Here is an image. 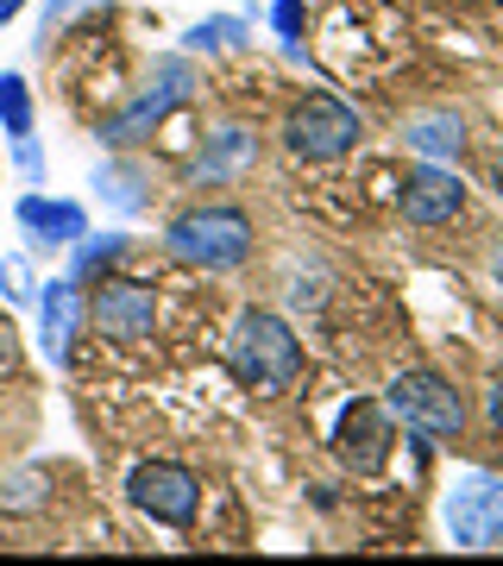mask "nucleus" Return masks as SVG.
<instances>
[{
  "mask_svg": "<svg viewBox=\"0 0 503 566\" xmlns=\"http://www.w3.org/2000/svg\"><path fill=\"white\" fill-rule=\"evenodd\" d=\"M227 365H233V378L245 390H264V397H277L302 378V340L296 327L271 315V308H245L233 315V334H227Z\"/></svg>",
  "mask_w": 503,
  "mask_h": 566,
  "instance_id": "obj_1",
  "label": "nucleus"
},
{
  "mask_svg": "<svg viewBox=\"0 0 503 566\" xmlns=\"http://www.w3.org/2000/svg\"><path fill=\"white\" fill-rule=\"evenodd\" d=\"M384 409H390V422H402L416 441H460V428H465V397L447 385L441 371H428V365L397 371L390 390H384Z\"/></svg>",
  "mask_w": 503,
  "mask_h": 566,
  "instance_id": "obj_2",
  "label": "nucleus"
},
{
  "mask_svg": "<svg viewBox=\"0 0 503 566\" xmlns=\"http://www.w3.org/2000/svg\"><path fill=\"white\" fill-rule=\"evenodd\" d=\"M164 245L177 252L182 264H201V271H233V264L252 259V221L240 208H189L170 221Z\"/></svg>",
  "mask_w": 503,
  "mask_h": 566,
  "instance_id": "obj_3",
  "label": "nucleus"
},
{
  "mask_svg": "<svg viewBox=\"0 0 503 566\" xmlns=\"http://www.w3.org/2000/svg\"><path fill=\"white\" fill-rule=\"evenodd\" d=\"M359 139H365L359 107H346L340 95H308V102H296L290 107V120H283V151L302 158V164L346 158Z\"/></svg>",
  "mask_w": 503,
  "mask_h": 566,
  "instance_id": "obj_4",
  "label": "nucleus"
},
{
  "mask_svg": "<svg viewBox=\"0 0 503 566\" xmlns=\"http://www.w3.org/2000/svg\"><path fill=\"white\" fill-rule=\"evenodd\" d=\"M441 523H447V542L465 547V554L497 547L503 542V479H491V472H460L441 497Z\"/></svg>",
  "mask_w": 503,
  "mask_h": 566,
  "instance_id": "obj_5",
  "label": "nucleus"
},
{
  "mask_svg": "<svg viewBox=\"0 0 503 566\" xmlns=\"http://www.w3.org/2000/svg\"><path fill=\"white\" fill-rule=\"evenodd\" d=\"M189 95H196V63H189V57H158V63H151V76H145L139 102L101 120V139H107V145L145 139V133H158L164 114H170V107H182Z\"/></svg>",
  "mask_w": 503,
  "mask_h": 566,
  "instance_id": "obj_6",
  "label": "nucleus"
},
{
  "mask_svg": "<svg viewBox=\"0 0 503 566\" xmlns=\"http://www.w3.org/2000/svg\"><path fill=\"white\" fill-rule=\"evenodd\" d=\"M126 497H133V510L151 516V523L189 528L196 523V510H201V479L189 472V465H177V460H145V465H133Z\"/></svg>",
  "mask_w": 503,
  "mask_h": 566,
  "instance_id": "obj_7",
  "label": "nucleus"
},
{
  "mask_svg": "<svg viewBox=\"0 0 503 566\" xmlns=\"http://www.w3.org/2000/svg\"><path fill=\"white\" fill-rule=\"evenodd\" d=\"M88 322L101 327V340L145 346L151 327H158V290L139 283V277H101L95 303H88Z\"/></svg>",
  "mask_w": 503,
  "mask_h": 566,
  "instance_id": "obj_8",
  "label": "nucleus"
},
{
  "mask_svg": "<svg viewBox=\"0 0 503 566\" xmlns=\"http://www.w3.org/2000/svg\"><path fill=\"white\" fill-rule=\"evenodd\" d=\"M460 208H465L460 170H447V164H416L409 170V182H402V221L409 227H441Z\"/></svg>",
  "mask_w": 503,
  "mask_h": 566,
  "instance_id": "obj_9",
  "label": "nucleus"
},
{
  "mask_svg": "<svg viewBox=\"0 0 503 566\" xmlns=\"http://www.w3.org/2000/svg\"><path fill=\"white\" fill-rule=\"evenodd\" d=\"M82 315H88V303H82L76 277L44 283V296H39V346H44V359L51 365H70V346H76V334H82Z\"/></svg>",
  "mask_w": 503,
  "mask_h": 566,
  "instance_id": "obj_10",
  "label": "nucleus"
},
{
  "mask_svg": "<svg viewBox=\"0 0 503 566\" xmlns=\"http://www.w3.org/2000/svg\"><path fill=\"white\" fill-rule=\"evenodd\" d=\"M334 441H340V460L353 472H378L390 460V409L384 403H353L334 428Z\"/></svg>",
  "mask_w": 503,
  "mask_h": 566,
  "instance_id": "obj_11",
  "label": "nucleus"
},
{
  "mask_svg": "<svg viewBox=\"0 0 503 566\" xmlns=\"http://www.w3.org/2000/svg\"><path fill=\"white\" fill-rule=\"evenodd\" d=\"M20 227L32 245H76L88 233V214L76 202H51V196H20Z\"/></svg>",
  "mask_w": 503,
  "mask_h": 566,
  "instance_id": "obj_12",
  "label": "nucleus"
},
{
  "mask_svg": "<svg viewBox=\"0 0 503 566\" xmlns=\"http://www.w3.org/2000/svg\"><path fill=\"white\" fill-rule=\"evenodd\" d=\"M402 145H409V151H422L428 164L460 158L465 120L453 114V107H422V114H409V120H402Z\"/></svg>",
  "mask_w": 503,
  "mask_h": 566,
  "instance_id": "obj_13",
  "label": "nucleus"
},
{
  "mask_svg": "<svg viewBox=\"0 0 503 566\" xmlns=\"http://www.w3.org/2000/svg\"><path fill=\"white\" fill-rule=\"evenodd\" d=\"M145 170L139 164H126V158H107L95 164V177H88V189L101 196V208H114V214H139L145 208Z\"/></svg>",
  "mask_w": 503,
  "mask_h": 566,
  "instance_id": "obj_14",
  "label": "nucleus"
},
{
  "mask_svg": "<svg viewBox=\"0 0 503 566\" xmlns=\"http://www.w3.org/2000/svg\"><path fill=\"white\" fill-rule=\"evenodd\" d=\"M252 158H259V139H252L245 126H221L214 139L201 145L196 170H201V177H233V170H245Z\"/></svg>",
  "mask_w": 503,
  "mask_h": 566,
  "instance_id": "obj_15",
  "label": "nucleus"
},
{
  "mask_svg": "<svg viewBox=\"0 0 503 566\" xmlns=\"http://www.w3.org/2000/svg\"><path fill=\"white\" fill-rule=\"evenodd\" d=\"M70 252H76V259H70V277H76V283H95V277H107V271L120 264L126 233H82Z\"/></svg>",
  "mask_w": 503,
  "mask_h": 566,
  "instance_id": "obj_16",
  "label": "nucleus"
},
{
  "mask_svg": "<svg viewBox=\"0 0 503 566\" xmlns=\"http://www.w3.org/2000/svg\"><path fill=\"white\" fill-rule=\"evenodd\" d=\"M245 39H252V25H245V20H233V13L196 20L189 32H182V44H189V51H201V57H214V51H240Z\"/></svg>",
  "mask_w": 503,
  "mask_h": 566,
  "instance_id": "obj_17",
  "label": "nucleus"
},
{
  "mask_svg": "<svg viewBox=\"0 0 503 566\" xmlns=\"http://www.w3.org/2000/svg\"><path fill=\"white\" fill-rule=\"evenodd\" d=\"M51 504V472H39V465H25V472H13V479H0V510H44Z\"/></svg>",
  "mask_w": 503,
  "mask_h": 566,
  "instance_id": "obj_18",
  "label": "nucleus"
},
{
  "mask_svg": "<svg viewBox=\"0 0 503 566\" xmlns=\"http://www.w3.org/2000/svg\"><path fill=\"white\" fill-rule=\"evenodd\" d=\"M0 126L13 133V139H25L32 133V88H25V76H0Z\"/></svg>",
  "mask_w": 503,
  "mask_h": 566,
  "instance_id": "obj_19",
  "label": "nucleus"
},
{
  "mask_svg": "<svg viewBox=\"0 0 503 566\" xmlns=\"http://www.w3.org/2000/svg\"><path fill=\"white\" fill-rule=\"evenodd\" d=\"M0 296H7V303H20V308L39 296V283H32V271H25L20 252H7V259H0Z\"/></svg>",
  "mask_w": 503,
  "mask_h": 566,
  "instance_id": "obj_20",
  "label": "nucleus"
},
{
  "mask_svg": "<svg viewBox=\"0 0 503 566\" xmlns=\"http://www.w3.org/2000/svg\"><path fill=\"white\" fill-rule=\"evenodd\" d=\"M271 25H277V39L296 51V39H302V0H277V7H271Z\"/></svg>",
  "mask_w": 503,
  "mask_h": 566,
  "instance_id": "obj_21",
  "label": "nucleus"
},
{
  "mask_svg": "<svg viewBox=\"0 0 503 566\" xmlns=\"http://www.w3.org/2000/svg\"><path fill=\"white\" fill-rule=\"evenodd\" d=\"M13 365H20V334H13V327L0 322V378H7Z\"/></svg>",
  "mask_w": 503,
  "mask_h": 566,
  "instance_id": "obj_22",
  "label": "nucleus"
},
{
  "mask_svg": "<svg viewBox=\"0 0 503 566\" xmlns=\"http://www.w3.org/2000/svg\"><path fill=\"white\" fill-rule=\"evenodd\" d=\"M484 422L503 434V378H491V390H484Z\"/></svg>",
  "mask_w": 503,
  "mask_h": 566,
  "instance_id": "obj_23",
  "label": "nucleus"
},
{
  "mask_svg": "<svg viewBox=\"0 0 503 566\" xmlns=\"http://www.w3.org/2000/svg\"><path fill=\"white\" fill-rule=\"evenodd\" d=\"M13 158H20V170H32V177H39V145H32V133H25V139H13Z\"/></svg>",
  "mask_w": 503,
  "mask_h": 566,
  "instance_id": "obj_24",
  "label": "nucleus"
},
{
  "mask_svg": "<svg viewBox=\"0 0 503 566\" xmlns=\"http://www.w3.org/2000/svg\"><path fill=\"white\" fill-rule=\"evenodd\" d=\"M491 277L503 283V233H497V245H491Z\"/></svg>",
  "mask_w": 503,
  "mask_h": 566,
  "instance_id": "obj_25",
  "label": "nucleus"
},
{
  "mask_svg": "<svg viewBox=\"0 0 503 566\" xmlns=\"http://www.w3.org/2000/svg\"><path fill=\"white\" fill-rule=\"evenodd\" d=\"M20 7H25V0H0V25H7V20H20Z\"/></svg>",
  "mask_w": 503,
  "mask_h": 566,
  "instance_id": "obj_26",
  "label": "nucleus"
},
{
  "mask_svg": "<svg viewBox=\"0 0 503 566\" xmlns=\"http://www.w3.org/2000/svg\"><path fill=\"white\" fill-rule=\"evenodd\" d=\"M491 182H497V196H503V151L491 158Z\"/></svg>",
  "mask_w": 503,
  "mask_h": 566,
  "instance_id": "obj_27",
  "label": "nucleus"
}]
</instances>
